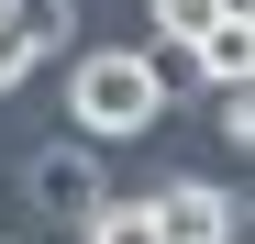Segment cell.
Wrapping results in <instances>:
<instances>
[{"label":"cell","instance_id":"52a82bcc","mask_svg":"<svg viewBox=\"0 0 255 244\" xmlns=\"http://www.w3.org/2000/svg\"><path fill=\"white\" fill-rule=\"evenodd\" d=\"M211 133H222L233 155L255 144V89H244V78H211Z\"/></svg>","mask_w":255,"mask_h":244},{"label":"cell","instance_id":"7a4b0ae2","mask_svg":"<svg viewBox=\"0 0 255 244\" xmlns=\"http://www.w3.org/2000/svg\"><path fill=\"white\" fill-rule=\"evenodd\" d=\"M67 33H78V0H0V89H22Z\"/></svg>","mask_w":255,"mask_h":244},{"label":"cell","instance_id":"ba28073f","mask_svg":"<svg viewBox=\"0 0 255 244\" xmlns=\"http://www.w3.org/2000/svg\"><path fill=\"white\" fill-rule=\"evenodd\" d=\"M200 22H222V0H155V33H166V45H189Z\"/></svg>","mask_w":255,"mask_h":244},{"label":"cell","instance_id":"5b68a950","mask_svg":"<svg viewBox=\"0 0 255 244\" xmlns=\"http://www.w3.org/2000/svg\"><path fill=\"white\" fill-rule=\"evenodd\" d=\"M189 67H200V78H244V67H255V11L200 22V33H189Z\"/></svg>","mask_w":255,"mask_h":244},{"label":"cell","instance_id":"3957f363","mask_svg":"<svg viewBox=\"0 0 255 244\" xmlns=\"http://www.w3.org/2000/svg\"><path fill=\"white\" fill-rule=\"evenodd\" d=\"M22 189H33V211H56V222H89V200H100L111 178H100V155H89V144H45V155L22 167Z\"/></svg>","mask_w":255,"mask_h":244},{"label":"cell","instance_id":"277c9868","mask_svg":"<svg viewBox=\"0 0 255 244\" xmlns=\"http://www.w3.org/2000/svg\"><path fill=\"white\" fill-rule=\"evenodd\" d=\"M144 211L166 244H233V189H211V178H166Z\"/></svg>","mask_w":255,"mask_h":244},{"label":"cell","instance_id":"8992f818","mask_svg":"<svg viewBox=\"0 0 255 244\" xmlns=\"http://www.w3.org/2000/svg\"><path fill=\"white\" fill-rule=\"evenodd\" d=\"M78 233H89V244H166V233H155V211H144V200H122V189H100Z\"/></svg>","mask_w":255,"mask_h":244},{"label":"cell","instance_id":"6da1fadb","mask_svg":"<svg viewBox=\"0 0 255 244\" xmlns=\"http://www.w3.org/2000/svg\"><path fill=\"white\" fill-rule=\"evenodd\" d=\"M67 122H78L89 144H133V133H155V122H166V67H155L144 45L78 56V67H67Z\"/></svg>","mask_w":255,"mask_h":244}]
</instances>
